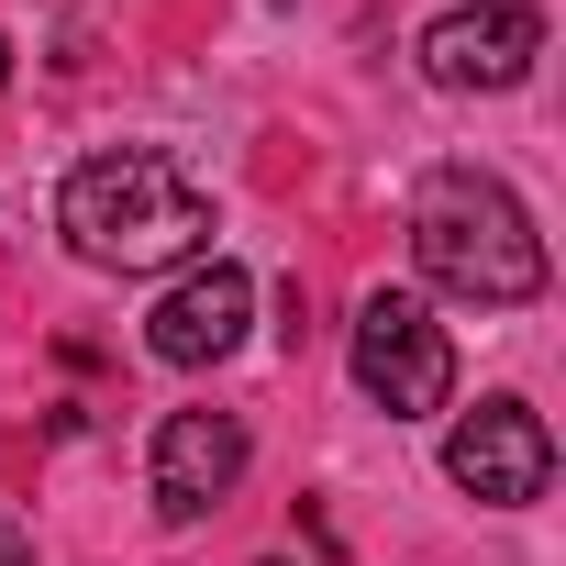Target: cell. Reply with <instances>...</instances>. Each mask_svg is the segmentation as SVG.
I'll use <instances>...</instances> for the list:
<instances>
[{"label":"cell","mask_w":566,"mask_h":566,"mask_svg":"<svg viewBox=\"0 0 566 566\" xmlns=\"http://www.w3.org/2000/svg\"><path fill=\"white\" fill-rule=\"evenodd\" d=\"M56 233L112 266V277H156V266H189L211 244V189L145 145H112V156H78L67 189H56Z\"/></svg>","instance_id":"cell-1"},{"label":"cell","mask_w":566,"mask_h":566,"mask_svg":"<svg viewBox=\"0 0 566 566\" xmlns=\"http://www.w3.org/2000/svg\"><path fill=\"white\" fill-rule=\"evenodd\" d=\"M411 266L433 277L444 301L522 312V301L544 290V233H533V211H522L489 167H433L422 200H411Z\"/></svg>","instance_id":"cell-2"},{"label":"cell","mask_w":566,"mask_h":566,"mask_svg":"<svg viewBox=\"0 0 566 566\" xmlns=\"http://www.w3.org/2000/svg\"><path fill=\"white\" fill-rule=\"evenodd\" d=\"M356 389L389 422H422V411L455 400V345H444L422 290H367V312H356Z\"/></svg>","instance_id":"cell-3"},{"label":"cell","mask_w":566,"mask_h":566,"mask_svg":"<svg viewBox=\"0 0 566 566\" xmlns=\"http://www.w3.org/2000/svg\"><path fill=\"white\" fill-rule=\"evenodd\" d=\"M444 478H455L467 500H489V511L544 500V478H555V433H544V411H533V400H478V411L444 433Z\"/></svg>","instance_id":"cell-4"},{"label":"cell","mask_w":566,"mask_h":566,"mask_svg":"<svg viewBox=\"0 0 566 566\" xmlns=\"http://www.w3.org/2000/svg\"><path fill=\"white\" fill-rule=\"evenodd\" d=\"M533 56H544V23L522 0H467V12H444L422 34V78L433 90H522Z\"/></svg>","instance_id":"cell-5"},{"label":"cell","mask_w":566,"mask_h":566,"mask_svg":"<svg viewBox=\"0 0 566 566\" xmlns=\"http://www.w3.org/2000/svg\"><path fill=\"white\" fill-rule=\"evenodd\" d=\"M244 323H255V277L211 255V266H189L178 290L145 312V356H156V367H222V356L244 345Z\"/></svg>","instance_id":"cell-6"},{"label":"cell","mask_w":566,"mask_h":566,"mask_svg":"<svg viewBox=\"0 0 566 566\" xmlns=\"http://www.w3.org/2000/svg\"><path fill=\"white\" fill-rule=\"evenodd\" d=\"M244 422L233 411H167L156 422V455H145V478H156V511L167 522H200L211 500H233V478H244Z\"/></svg>","instance_id":"cell-7"},{"label":"cell","mask_w":566,"mask_h":566,"mask_svg":"<svg viewBox=\"0 0 566 566\" xmlns=\"http://www.w3.org/2000/svg\"><path fill=\"white\" fill-rule=\"evenodd\" d=\"M0 566H34V544H23V533H12V522H0Z\"/></svg>","instance_id":"cell-8"}]
</instances>
